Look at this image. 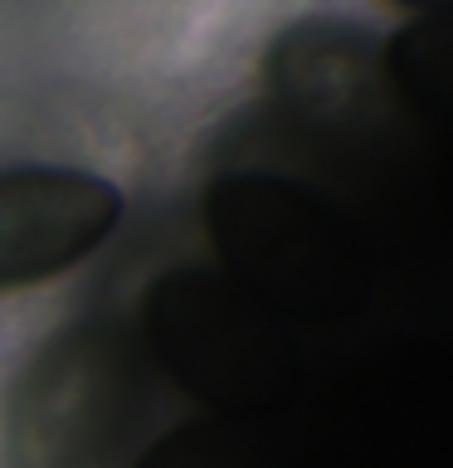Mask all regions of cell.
<instances>
[{"label": "cell", "mask_w": 453, "mask_h": 468, "mask_svg": "<svg viewBox=\"0 0 453 468\" xmlns=\"http://www.w3.org/2000/svg\"><path fill=\"white\" fill-rule=\"evenodd\" d=\"M269 83L292 112L312 122H342L371 102L380 83L375 39L346 20H302L273 39Z\"/></svg>", "instance_id": "cell-5"}, {"label": "cell", "mask_w": 453, "mask_h": 468, "mask_svg": "<svg viewBox=\"0 0 453 468\" xmlns=\"http://www.w3.org/2000/svg\"><path fill=\"white\" fill-rule=\"evenodd\" d=\"M142 346L195 400L269 405L292 380V346L269 307L225 273L175 269L142 303Z\"/></svg>", "instance_id": "cell-3"}, {"label": "cell", "mask_w": 453, "mask_h": 468, "mask_svg": "<svg viewBox=\"0 0 453 468\" xmlns=\"http://www.w3.org/2000/svg\"><path fill=\"white\" fill-rule=\"evenodd\" d=\"M142 351L112 322H79L15 376L0 415L5 468H112L142 420Z\"/></svg>", "instance_id": "cell-2"}, {"label": "cell", "mask_w": 453, "mask_h": 468, "mask_svg": "<svg viewBox=\"0 0 453 468\" xmlns=\"http://www.w3.org/2000/svg\"><path fill=\"white\" fill-rule=\"evenodd\" d=\"M132 468H254V453L234 424L195 420L156 439Z\"/></svg>", "instance_id": "cell-6"}, {"label": "cell", "mask_w": 453, "mask_h": 468, "mask_svg": "<svg viewBox=\"0 0 453 468\" xmlns=\"http://www.w3.org/2000/svg\"><path fill=\"white\" fill-rule=\"evenodd\" d=\"M122 219V190L83 166H25L0 171V292L35 288L68 273L112 239Z\"/></svg>", "instance_id": "cell-4"}, {"label": "cell", "mask_w": 453, "mask_h": 468, "mask_svg": "<svg viewBox=\"0 0 453 468\" xmlns=\"http://www.w3.org/2000/svg\"><path fill=\"white\" fill-rule=\"evenodd\" d=\"M225 278L273 317H346L365 292L356 229L312 186L288 176H225L205 205Z\"/></svg>", "instance_id": "cell-1"}]
</instances>
